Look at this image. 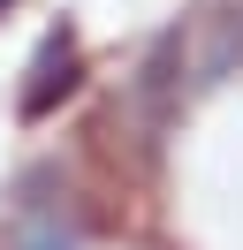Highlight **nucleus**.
<instances>
[{
	"mask_svg": "<svg viewBox=\"0 0 243 250\" xmlns=\"http://www.w3.org/2000/svg\"><path fill=\"white\" fill-rule=\"evenodd\" d=\"M76 83H84V46H76L69 23H53V31L38 38V53H30V68H23L15 114H23V122H53V114L76 99Z\"/></svg>",
	"mask_w": 243,
	"mask_h": 250,
	"instance_id": "obj_1",
	"label": "nucleus"
},
{
	"mask_svg": "<svg viewBox=\"0 0 243 250\" xmlns=\"http://www.w3.org/2000/svg\"><path fill=\"white\" fill-rule=\"evenodd\" d=\"M182 76H190V23H167V31L145 46L137 83H129V106L145 114V129H167V122H175V106H182Z\"/></svg>",
	"mask_w": 243,
	"mask_h": 250,
	"instance_id": "obj_2",
	"label": "nucleus"
},
{
	"mask_svg": "<svg viewBox=\"0 0 243 250\" xmlns=\"http://www.w3.org/2000/svg\"><path fill=\"white\" fill-rule=\"evenodd\" d=\"M23 212H15V228H8V243L0 250H76V220H61V205L53 197H15Z\"/></svg>",
	"mask_w": 243,
	"mask_h": 250,
	"instance_id": "obj_3",
	"label": "nucleus"
},
{
	"mask_svg": "<svg viewBox=\"0 0 243 250\" xmlns=\"http://www.w3.org/2000/svg\"><path fill=\"white\" fill-rule=\"evenodd\" d=\"M0 8H8V0H0Z\"/></svg>",
	"mask_w": 243,
	"mask_h": 250,
	"instance_id": "obj_4",
	"label": "nucleus"
}]
</instances>
